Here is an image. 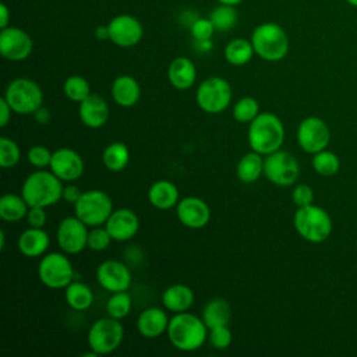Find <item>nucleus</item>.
Masks as SVG:
<instances>
[{
  "label": "nucleus",
  "mask_w": 357,
  "mask_h": 357,
  "mask_svg": "<svg viewBox=\"0 0 357 357\" xmlns=\"http://www.w3.org/2000/svg\"><path fill=\"white\" fill-rule=\"evenodd\" d=\"M208 326L201 317L188 311L176 312L167 326V337L170 343L180 351L191 353L202 347L208 339Z\"/></svg>",
  "instance_id": "nucleus-1"
},
{
  "label": "nucleus",
  "mask_w": 357,
  "mask_h": 357,
  "mask_svg": "<svg viewBox=\"0 0 357 357\" xmlns=\"http://www.w3.org/2000/svg\"><path fill=\"white\" fill-rule=\"evenodd\" d=\"M284 135V126L279 116L271 112H261L248 124L247 141L251 151L266 156L282 148Z\"/></svg>",
  "instance_id": "nucleus-2"
},
{
  "label": "nucleus",
  "mask_w": 357,
  "mask_h": 357,
  "mask_svg": "<svg viewBox=\"0 0 357 357\" xmlns=\"http://www.w3.org/2000/svg\"><path fill=\"white\" fill-rule=\"evenodd\" d=\"M64 183L49 169L29 173L21 185V195L29 206L49 208L63 198Z\"/></svg>",
  "instance_id": "nucleus-3"
},
{
  "label": "nucleus",
  "mask_w": 357,
  "mask_h": 357,
  "mask_svg": "<svg viewBox=\"0 0 357 357\" xmlns=\"http://www.w3.org/2000/svg\"><path fill=\"white\" fill-rule=\"evenodd\" d=\"M255 54L265 61H279L289 53L290 42L286 31L276 22H262L251 33Z\"/></svg>",
  "instance_id": "nucleus-4"
},
{
  "label": "nucleus",
  "mask_w": 357,
  "mask_h": 357,
  "mask_svg": "<svg viewBox=\"0 0 357 357\" xmlns=\"http://www.w3.org/2000/svg\"><path fill=\"white\" fill-rule=\"evenodd\" d=\"M293 226L303 240L312 244L324 243L333 229L329 213L315 204L297 208L293 216Z\"/></svg>",
  "instance_id": "nucleus-5"
},
{
  "label": "nucleus",
  "mask_w": 357,
  "mask_h": 357,
  "mask_svg": "<svg viewBox=\"0 0 357 357\" xmlns=\"http://www.w3.org/2000/svg\"><path fill=\"white\" fill-rule=\"evenodd\" d=\"M4 99L15 114H33L43 106V91L39 84L26 77L14 78L4 91Z\"/></svg>",
  "instance_id": "nucleus-6"
},
{
  "label": "nucleus",
  "mask_w": 357,
  "mask_h": 357,
  "mask_svg": "<svg viewBox=\"0 0 357 357\" xmlns=\"http://www.w3.org/2000/svg\"><path fill=\"white\" fill-rule=\"evenodd\" d=\"M233 98L231 85L227 79L212 75L205 78L195 91V102L198 107L208 114H219L225 112Z\"/></svg>",
  "instance_id": "nucleus-7"
},
{
  "label": "nucleus",
  "mask_w": 357,
  "mask_h": 357,
  "mask_svg": "<svg viewBox=\"0 0 357 357\" xmlns=\"http://www.w3.org/2000/svg\"><path fill=\"white\" fill-rule=\"evenodd\" d=\"M124 339V328L120 319L109 315L96 319L88 331V347L96 356H105L116 351Z\"/></svg>",
  "instance_id": "nucleus-8"
},
{
  "label": "nucleus",
  "mask_w": 357,
  "mask_h": 357,
  "mask_svg": "<svg viewBox=\"0 0 357 357\" xmlns=\"http://www.w3.org/2000/svg\"><path fill=\"white\" fill-rule=\"evenodd\" d=\"M113 211L114 208L110 195L98 188L84 191L74 204V215L88 227L103 226Z\"/></svg>",
  "instance_id": "nucleus-9"
},
{
  "label": "nucleus",
  "mask_w": 357,
  "mask_h": 357,
  "mask_svg": "<svg viewBox=\"0 0 357 357\" xmlns=\"http://www.w3.org/2000/svg\"><path fill=\"white\" fill-rule=\"evenodd\" d=\"M66 252H46L38 264V278L49 289H66L74 280V268Z\"/></svg>",
  "instance_id": "nucleus-10"
},
{
  "label": "nucleus",
  "mask_w": 357,
  "mask_h": 357,
  "mask_svg": "<svg viewBox=\"0 0 357 357\" xmlns=\"http://www.w3.org/2000/svg\"><path fill=\"white\" fill-rule=\"evenodd\" d=\"M264 176L275 185H293L300 176V163L289 151L280 148L264 158Z\"/></svg>",
  "instance_id": "nucleus-11"
},
{
  "label": "nucleus",
  "mask_w": 357,
  "mask_h": 357,
  "mask_svg": "<svg viewBox=\"0 0 357 357\" xmlns=\"http://www.w3.org/2000/svg\"><path fill=\"white\" fill-rule=\"evenodd\" d=\"M296 138L298 146L305 153L314 155L322 149H326L331 141V130L321 117L308 116L300 121Z\"/></svg>",
  "instance_id": "nucleus-12"
},
{
  "label": "nucleus",
  "mask_w": 357,
  "mask_h": 357,
  "mask_svg": "<svg viewBox=\"0 0 357 357\" xmlns=\"http://www.w3.org/2000/svg\"><path fill=\"white\" fill-rule=\"evenodd\" d=\"M88 233L89 227L78 216H66L57 226L56 240L63 252L74 255L88 248Z\"/></svg>",
  "instance_id": "nucleus-13"
},
{
  "label": "nucleus",
  "mask_w": 357,
  "mask_h": 357,
  "mask_svg": "<svg viewBox=\"0 0 357 357\" xmlns=\"http://www.w3.org/2000/svg\"><path fill=\"white\" fill-rule=\"evenodd\" d=\"M33 40L22 28L8 25L0 31V54L10 61H22L31 56Z\"/></svg>",
  "instance_id": "nucleus-14"
},
{
  "label": "nucleus",
  "mask_w": 357,
  "mask_h": 357,
  "mask_svg": "<svg viewBox=\"0 0 357 357\" xmlns=\"http://www.w3.org/2000/svg\"><path fill=\"white\" fill-rule=\"evenodd\" d=\"M95 276L99 286L109 293L128 290L132 282L130 268L117 259H106L100 262Z\"/></svg>",
  "instance_id": "nucleus-15"
},
{
  "label": "nucleus",
  "mask_w": 357,
  "mask_h": 357,
  "mask_svg": "<svg viewBox=\"0 0 357 357\" xmlns=\"http://www.w3.org/2000/svg\"><path fill=\"white\" fill-rule=\"evenodd\" d=\"M109 40L120 47H132L144 36V28L138 18L131 14H119L110 20Z\"/></svg>",
  "instance_id": "nucleus-16"
},
{
  "label": "nucleus",
  "mask_w": 357,
  "mask_h": 357,
  "mask_svg": "<svg viewBox=\"0 0 357 357\" xmlns=\"http://www.w3.org/2000/svg\"><path fill=\"white\" fill-rule=\"evenodd\" d=\"M49 169L63 183H75L84 174L85 163L82 156L75 149L61 146L53 151Z\"/></svg>",
  "instance_id": "nucleus-17"
},
{
  "label": "nucleus",
  "mask_w": 357,
  "mask_h": 357,
  "mask_svg": "<svg viewBox=\"0 0 357 357\" xmlns=\"http://www.w3.org/2000/svg\"><path fill=\"white\" fill-rule=\"evenodd\" d=\"M176 216L183 226L198 230L209 223L211 208L202 198L190 195L180 198L176 205Z\"/></svg>",
  "instance_id": "nucleus-18"
},
{
  "label": "nucleus",
  "mask_w": 357,
  "mask_h": 357,
  "mask_svg": "<svg viewBox=\"0 0 357 357\" xmlns=\"http://www.w3.org/2000/svg\"><path fill=\"white\" fill-rule=\"evenodd\" d=\"M113 241H128L139 230V219L130 208L114 209L105 223Z\"/></svg>",
  "instance_id": "nucleus-19"
},
{
  "label": "nucleus",
  "mask_w": 357,
  "mask_h": 357,
  "mask_svg": "<svg viewBox=\"0 0 357 357\" xmlns=\"http://www.w3.org/2000/svg\"><path fill=\"white\" fill-rule=\"evenodd\" d=\"M78 116L85 127L93 130L100 128L107 123L110 117L109 103L100 95L91 93L78 103Z\"/></svg>",
  "instance_id": "nucleus-20"
},
{
  "label": "nucleus",
  "mask_w": 357,
  "mask_h": 357,
  "mask_svg": "<svg viewBox=\"0 0 357 357\" xmlns=\"http://www.w3.org/2000/svg\"><path fill=\"white\" fill-rule=\"evenodd\" d=\"M169 321L170 318L163 308L148 307L137 318V331L145 339H156L166 333Z\"/></svg>",
  "instance_id": "nucleus-21"
},
{
  "label": "nucleus",
  "mask_w": 357,
  "mask_h": 357,
  "mask_svg": "<svg viewBox=\"0 0 357 357\" xmlns=\"http://www.w3.org/2000/svg\"><path fill=\"white\" fill-rule=\"evenodd\" d=\"M50 237L43 227H28L17 238L18 251L26 258H38L46 254Z\"/></svg>",
  "instance_id": "nucleus-22"
},
{
  "label": "nucleus",
  "mask_w": 357,
  "mask_h": 357,
  "mask_svg": "<svg viewBox=\"0 0 357 357\" xmlns=\"http://www.w3.org/2000/svg\"><path fill=\"white\" fill-rule=\"evenodd\" d=\"M110 95L116 105L121 107H132L141 98V86L132 75L121 74L113 79Z\"/></svg>",
  "instance_id": "nucleus-23"
},
{
  "label": "nucleus",
  "mask_w": 357,
  "mask_h": 357,
  "mask_svg": "<svg viewBox=\"0 0 357 357\" xmlns=\"http://www.w3.org/2000/svg\"><path fill=\"white\" fill-rule=\"evenodd\" d=\"M167 79L178 91L190 89L197 79V67L188 57L178 56L167 67Z\"/></svg>",
  "instance_id": "nucleus-24"
},
{
  "label": "nucleus",
  "mask_w": 357,
  "mask_h": 357,
  "mask_svg": "<svg viewBox=\"0 0 357 357\" xmlns=\"http://www.w3.org/2000/svg\"><path fill=\"white\" fill-rule=\"evenodd\" d=\"M148 201L153 208L167 211L177 205L180 201V192L174 183L165 178L156 180L148 188Z\"/></svg>",
  "instance_id": "nucleus-25"
},
{
  "label": "nucleus",
  "mask_w": 357,
  "mask_h": 357,
  "mask_svg": "<svg viewBox=\"0 0 357 357\" xmlns=\"http://www.w3.org/2000/svg\"><path fill=\"white\" fill-rule=\"evenodd\" d=\"M195 301V294L192 289L183 283H174L166 287L162 293V304L165 310L170 312H184L188 311Z\"/></svg>",
  "instance_id": "nucleus-26"
},
{
  "label": "nucleus",
  "mask_w": 357,
  "mask_h": 357,
  "mask_svg": "<svg viewBox=\"0 0 357 357\" xmlns=\"http://www.w3.org/2000/svg\"><path fill=\"white\" fill-rule=\"evenodd\" d=\"M201 318L208 329L222 325H229L231 319V307L229 301L222 297H213L208 300L202 308Z\"/></svg>",
  "instance_id": "nucleus-27"
},
{
  "label": "nucleus",
  "mask_w": 357,
  "mask_h": 357,
  "mask_svg": "<svg viewBox=\"0 0 357 357\" xmlns=\"http://www.w3.org/2000/svg\"><path fill=\"white\" fill-rule=\"evenodd\" d=\"M236 174L241 183H245V184L255 183L264 174L262 155L255 151L244 153L236 165Z\"/></svg>",
  "instance_id": "nucleus-28"
},
{
  "label": "nucleus",
  "mask_w": 357,
  "mask_h": 357,
  "mask_svg": "<svg viewBox=\"0 0 357 357\" xmlns=\"http://www.w3.org/2000/svg\"><path fill=\"white\" fill-rule=\"evenodd\" d=\"M64 300L71 310L85 311L93 304V291L86 283L73 280L64 289Z\"/></svg>",
  "instance_id": "nucleus-29"
},
{
  "label": "nucleus",
  "mask_w": 357,
  "mask_h": 357,
  "mask_svg": "<svg viewBox=\"0 0 357 357\" xmlns=\"http://www.w3.org/2000/svg\"><path fill=\"white\" fill-rule=\"evenodd\" d=\"M29 205L20 194L7 192L0 198V218L4 222L15 223L22 220L28 213Z\"/></svg>",
  "instance_id": "nucleus-30"
},
{
  "label": "nucleus",
  "mask_w": 357,
  "mask_h": 357,
  "mask_svg": "<svg viewBox=\"0 0 357 357\" xmlns=\"http://www.w3.org/2000/svg\"><path fill=\"white\" fill-rule=\"evenodd\" d=\"M223 54L229 64L234 67H241L250 63L255 52L251 40L244 38H234L225 46Z\"/></svg>",
  "instance_id": "nucleus-31"
},
{
  "label": "nucleus",
  "mask_w": 357,
  "mask_h": 357,
  "mask_svg": "<svg viewBox=\"0 0 357 357\" xmlns=\"http://www.w3.org/2000/svg\"><path fill=\"white\" fill-rule=\"evenodd\" d=\"M130 162V151L124 142L114 141L109 144L102 152V163L110 172H121Z\"/></svg>",
  "instance_id": "nucleus-32"
},
{
  "label": "nucleus",
  "mask_w": 357,
  "mask_h": 357,
  "mask_svg": "<svg viewBox=\"0 0 357 357\" xmlns=\"http://www.w3.org/2000/svg\"><path fill=\"white\" fill-rule=\"evenodd\" d=\"M311 166L317 174L324 176V177H331L339 172L340 159L335 152L322 149L312 155Z\"/></svg>",
  "instance_id": "nucleus-33"
},
{
  "label": "nucleus",
  "mask_w": 357,
  "mask_h": 357,
  "mask_svg": "<svg viewBox=\"0 0 357 357\" xmlns=\"http://www.w3.org/2000/svg\"><path fill=\"white\" fill-rule=\"evenodd\" d=\"M105 310H106V315L120 321L128 317V314L132 310V298L130 293L127 290L110 293V297L106 301Z\"/></svg>",
  "instance_id": "nucleus-34"
},
{
  "label": "nucleus",
  "mask_w": 357,
  "mask_h": 357,
  "mask_svg": "<svg viewBox=\"0 0 357 357\" xmlns=\"http://www.w3.org/2000/svg\"><path fill=\"white\" fill-rule=\"evenodd\" d=\"M63 93L70 100L79 103L92 92L86 78H84L82 75H70L63 84Z\"/></svg>",
  "instance_id": "nucleus-35"
},
{
  "label": "nucleus",
  "mask_w": 357,
  "mask_h": 357,
  "mask_svg": "<svg viewBox=\"0 0 357 357\" xmlns=\"http://www.w3.org/2000/svg\"><path fill=\"white\" fill-rule=\"evenodd\" d=\"M259 103L252 96L240 98L233 106V119L243 124H250L259 114Z\"/></svg>",
  "instance_id": "nucleus-36"
},
{
  "label": "nucleus",
  "mask_w": 357,
  "mask_h": 357,
  "mask_svg": "<svg viewBox=\"0 0 357 357\" xmlns=\"http://www.w3.org/2000/svg\"><path fill=\"white\" fill-rule=\"evenodd\" d=\"M209 20L216 31H229L237 24V11L234 6L220 4L209 13Z\"/></svg>",
  "instance_id": "nucleus-37"
},
{
  "label": "nucleus",
  "mask_w": 357,
  "mask_h": 357,
  "mask_svg": "<svg viewBox=\"0 0 357 357\" xmlns=\"http://www.w3.org/2000/svg\"><path fill=\"white\" fill-rule=\"evenodd\" d=\"M20 159H21V149L18 144L8 137H1L0 138V166L3 169H11L20 162Z\"/></svg>",
  "instance_id": "nucleus-38"
},
{
  "label": "nucleus",
  "mask_w": 357,
  "mask_h": 357,
  "mask_svg": "<svg viewBox=\"0 0 357 357\" xmlns=\"http://www.w3.org/2000/svg\"><path fill=\"white\" fill-rule=\"evenodd\" d=\"M113 238L109 234L107 229L103 226L89 227L88 233V248L92 251H105L112 244Z\"/></svg>",
  "instance_id": "nucleus-39"
},
{
  "label": "nucleus",
  "mask_w": 357,
  "mask_h": 357,
  "mask_svg": "<svg viewBox=\"0 0 357 357\" xmlns=\"http://www.w3.org/2000/svg\"><path fill=\"white\" fill-rule=\"evenodd\" d=\"M53 152L45 145H32L26 152V160L35 169H46L50 166Z\"/></svg>",
  "instance_id": "nucleus-40"
},
{
  "label": "nucleus",
  "mask_w": 357,
  "mask_h": 357,
  "mask_svg": "<svg viewBox=\"0 0 357 357\" xmlns=\"http://www.w3.org/2000/svg\"><path fill=\"white\" fill-rule=\"evenodd\" d=\"M208 340L213 349L225 350L230 347L233 342V333L227 325L211 328L208 332Z\"/></svg>",
  "instance_id": "nucleus-41"
},
{
  "label": "nucleus",
  "mask_w": 357,
  "mask_h": 357,
  "mask_svg": "<svg viewBox=\"0 0 357 357\" xmlns=\"http://www.w3.org/2000/svg\"><path fill=\"white\" fill-rule=\"evenodd\" d=\"M215 26L212 24V21L208 18H197L191 26H190V32L191 36L194 38L195 42H205V40H211L213 32H215Z\"/></svg>",
  "instance_id": "nucleus-42"
},
{
  "label": "nucleus",
  "mask_w": 357,
  "mask_h": 357,
  "mask_svg": "<svg viewBox=\"0 0 357 357\" xmlns=\"http://www.w3.org/2000/svg\"><path fill=\"white\" fill-rule=\"evenodd\" d=\"M291 201L297 208L314 204L312 188L308 184H296L291 190Z\"/></svg>",
  "instance_id": "nucleus-43"
},
{
  "label": "nucleus",
  "mask_w": 357,
  "mask_h": 357,
  "mask_svg": "<svg viewBox=\"0 0 357 357\" xmlns=\"http://www.w3.org/2000/svg\"><path fill=\"white\" fill-rule=\"evenodd\" d=\"M25 219L28 222V226H31V227H45L46 220H47L46 208L29 206Z\"/></svg>",
  "instance_id": "nucleus-44"
},
{
  "label": "nucleus",
  "mask_w": 357,
  "mask_h": 357,
  "mask_svg": "<svg viewBox=\"0 0 357 357\" xmlns=\"http://www.w3.org/2000/svg\"><path fill=\"white\" fill-rule=\"evenodd\" d=\"M82 191L74 184V183H66L63 187V199H66L70 204H75L78 198L81 197Z\"/></svg>",
  "instance_id": "nucleus-45"
},
{
  "label": "nucleus",
  "mask_w": 357,
  "mask_h": 357,
  "mask_svg": "<svg viewBox=\"0 0 357 357\" xmlns=\"http://www.w3.org/2000/svg\"><path fill=\"white\" fill-rule=\"evenodd\" d=\"M13 109L8 105V102L4 99V96H1L0 99V127L4 128L10 120H11V114H13Z\"/></svg>",
  "instance_id": "nucleus-46"
},
{
  "label": "nucleus",
  "mask_w": 357,
  "mask_h": 357,
  "mask_svg": "<svg viewBox=\"0 0 357 357\" xmlns=\"http://www.w3.org/2000/svg\"><path fill=\"white\" fill-rule=\"evenodd\" d=\"M33 117H35V120H36L39 124H47V123L50 121V119H52L49 109H47V107H43V106L39 107V109L33 113Z\"/></svg>",
  "instance_id": "nucleus-47"
},
{
  "label": "nucleus",
  "mask_w": 357,
  "mask_h": 357,
  "mask_svg": "<svg viewBox=\"0 0 357 357\" xmlns=\"http://www.w3.org/2000/svg\"><path fill=\"white\" fill-rule=\"evenodd\" d=\"M10 25V10L6 3L0 4V28H7Z\"/></svg>",
  "instance_id": "nucleus-48"
},
{
  "label": "nucleus",
  "mask_w": 357,
  "mask_h": 357,
  "mask_svg": "<svg viewBox=\"0 0 357 357\" xmlns=\"http://www.w3.org/2000/svg\"><path fill=\"white\" fill-rule=\"evenodd\" d=\"M95 38L98 40H107L109 39V26L107 25H98L95 28Z\"/></svg>",
  "instance_id": "nucleus-49"
},
{
  "label": "nucleus",
  "mask_w": 357,
  "mask_h": 357,
  "mask_svg": "<svg viewBox=\"0 0 357 357\" xmlns=\"http://www.w3.org/2000/svg\"><path fill=\"white\" fill-rule=\"evenodd\" d=\"M6 247V231L1 229L0 230V250H4Z\"/></svg>",
  "instance_id": "nucleus-50"
},
{
  "label": "nucleus",
  "mask_w": 357,
  "mask_h": 357,
  "mask_svg": "<svg viewBox=\"0 0 357 357\" xmlns=\"http://www.w3.org/2000/svg\"><path fill=\"white\" fill-rule=\"evenodd\" d=\"M220 4H229V6H237L240 4L243 0H218Z\"/></svg>",
  "instance_id": "nucleus-51"
},
{
  "label": "nucleus",
  "mask_w": 357,
  "mask_h": 357,
  "mask_svg": "<svg viewBox=\"0 0 357 357\" xmlns=\"http://www.w3.org/2000/svg\"><path fill=\"white\" fill-rule=\"evenodd\" d=\"M347 4H350L351 7H356L357 8V0H344Z\"/></svg>",
  "instance_id": "nucleus-52"
}]
</instances>
